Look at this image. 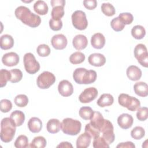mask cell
Masks as SVG:
<instances>
[{
    "label": "cell",
    "instance_id": "cell-27",
    "mask_svg": "<svg viewBox=\"0 0 148 148\" xmlns=\"http://www.w3.org/2000/svg\"><path fill=\"white\" fill-rule=\"evenodd\" d=\"M34 10L39 15H45L48 12L49 8L44 1L38 0L34 5Z\"/></svg>",
    "mask_w": 148,
    "mask_h": 148
},
{
    "label": "cell",
    "instance_id": "cell-2",
    "mask_svg": "<svg viewBox=\"0 0 148 148\" xmlns=\"http://www.w3.org/2000/svg\"><path fill=\"white\" fill-rule=\"evenodd\" d=\"M16 125L10 117H5L1 121L0 137L2 142H11L15 135Z\"/></svg>",
    "mask_w": 148,
    "mask_h": 148
},
{
    "label": "cell",
    "instance_id": "cell-50",
    "mask_svg": "<svg viewBox=\"0 0 148 148\" xmlns=\"http://www.w3.org/2000/svg\"><path fill=\"white\" fill-rule=\"evenodd\" d=\"M51 6L53 8L56 6H62L64 7L65 4V1L64 0H51L50 1Z\"/></svg>",
    "mask_w": 148,
    "mask_h": 148
},
{
    "label": "cell",
    "instance_id": "cell-28",
    "mask_svg": "<svg viewBox=\"0 0 148 148\" xmlns=\"http://www.w3.org/2000/svg\"><path fill=\"white\" fill-rule=\"evenodd\" d=\"M131 35L136 39H142L146 35L145 29L140 25H136L132 28Z\"/></svg>",
    "mask_w": 148,
    "mask_h": 148
},
{
    "label": "cell",
    "instance_id": "cell-15",
    "mask_svg": "<svg viewBox=\"0 0 148 148\" xmlns=\"http://www.w3.org/2000/svg\"><path fill=\"white\" fill-rule=\"evenodd\" d=\"M134 122V119L131 114L128 113H123L117 118V124L123 129H128L132 127Z\"/></svg>",
    "mask_w": 148,
    "mask_h": 148
},
{
    "label": "cell",
    "instance_id": "cell-46",
    "mask_svg": "<svg viewBox=\"0 0 148 148\" xmlns=\"http://www.w3.org/2000/svg\"><path fill=\"white\" fill-rule=\"evenodd\" d=\"M1 111L3 113L9 112L12 108V103L11 101L7 99H3L0 102Z\"/></svg>",
    "mask_w": 148,
    "mask_h": 148
},
{
    "label": "cell",
    "instance_id": "cell-42",
    "mask_svg": "<svg viewBox=\"0 0 148 148\" xmlns=\"http://www.w3.org/2000/svg\"><path fill=\"white\" fill-rule=\"evenodd\" d=\"M38 54L40 57H47L50 53V49L49 46L46 44L39 45L36 49Z\"/></svg>",
    "mask_w": 148,
    "mask_h": 148
},
{
    "label": "cell",
    "instance_id": "cell-40",
    "mask_svg": "<svg viewBox=\"0 0 148 148\" xmlns=\"http://www.w3.org/2000/svg\"><path fill=\"white\" fill-rule=\"evenodd\" d=\"M85 132L87 133L93 139L98 137L100 135V131L94 128L90 123H88L85 126Z\"/></svg>",
    "mask_w": 148,
    "mask_h": 148
},
{
    "label": "cell",
    "instance_id": "cell-19",
    "mask_svg": "<svg viewBox=\"0 0 148 148\" xmlns=\"http://www.w3.org/2000/svg\"><path fill=\"white\" fill-rule=\"evenodd\" d=\"M127 76L131 80L136 81L140 79L142 76V71L135 65H131L128 67L126 71Z\"/></svg>",
    "mask_w": 148,
    "mask_h": 148
},
{
    "label": "cell",
    "instance_id": "cell-45",
    "mask_svg": "<svg viewBox=\"0 0 148 148\" xmlns=\"http://www.w3.org/2000/svg\"><path fill=\"white\" fill-rule=\"evenodd\" d=\"M102 138L105 139L108 145L112 143L115 139V135L113 130H108L102 132Z\"/></svg>",
    "mask_w": 148,
    "mask_h": 148
},
{
    "label": "cell",
    "instance_id": "cell-43",
    "mask_svg": "<svg viewBox=\"0 0 148 148\" xmlns=\"http://www.w3.org/2000/svg\"><path fill=\"white\" fill-rule=\"evenodd\" d=\"M119 18L124 25H128L131 24L134 20L132 14L128 12L120 13L119 16Z\"/></svg>",
    "mask_w": 148,
    "mask_h": 148
},
{
    "label": "cell",
    "instance_id": "cell-37",
    "mask_svg": "<svg viewBox=\"0 0 148 148\" xmlns=\"http://www.w3.org/2000/svg\"><path fill=\"white\" fill-rule=\"evenodd\" d=\"M14 102L17 106L23 108L27 105L28 103V98L25 94H18L14 98Z\"/></svg>",
    "mask_w": 148,
    "mask_h": 148
},
{
    "label": "cell",
    "instance_id": "cell-31",
    "mask_svg": "<svg viewBox=\"0 0 148 148\" xmlns=\"http://www.w3.org/2000/svg\"><path fill=\"white\" fill-rule=\"evenodd\" d=\"M94 111L91 108L88 106L82 107L79 110V115L83 119L85 120H90L93 115Z\"/></svg>",
    "mask_w": 148,
    "mask_h": 148
},
{
    "label": "cell",
    "instance_id": "cell-36",
    "mask_svg": "<svg viewBox=\"0 0 148 148\" xmlns=\"http://www.w3.org/2000/svg\"><path fill=\"white\" fill-rule=\"evenodd\" d=\"M145 134V131L144 128L140 126H136L134 127L131 132V137L136 140H139L142 139V138L144 137Z\"/></svg>",
    "mask_w": 148,
    "mask_h": 148
},
{
    "label": "cell",
    "instance_id": "cell-4",
    "mask_svg": "<svg viewBox=\"0 0 148 148\" xmlns=\"http://www.w3.org/2000/svg\"><path fill=\"white\" fill-rule=\"evenodd\" d=\"M61 130L69 135H76L81 131L82 124L80 121L71 118H65L61 123Z\"/></svg>",
    "mask_w": 148,
    "mask_h": 148
},
{
    "label": "cell",
    "instance_id": "cell-6",
    "mask_svg": "<svg viewBox=\"0 0 148 148\" xmlns=\"http://www.w3.org/2000/svg\"><path fill=\"white\" fill-rule=\"evenodd\" d=\"M24 68L29 74H35L40 69V64L35 59L34 55L31 53H27L24 56Z\"/></svg>",
    "mask_w": 148,
    "mask_h": 148
},
{
    "label": "cell",
    "instance_id": "cell-1",
    "mask_svg": "<svg viewBox=\"0 0 148 148\" xmlns=\"http://www.w3.org/2000/svg\"><path fill=\"white\" fill-rule=\"evenodd\" d=\"M14 14L22 23L30 27L36 28L40 24V17L32 13L26 6H20L17 7L14 11Z\"/></svg>",
    "mask_w": 148,
    "mask_h": 148
},
{
    "label": "cell",
    "instance_id": "cell-12",
    "mask_svg": "<svg viewBox=\"0 0 148 148\" xmlns=\"http://www.w3.org/2000/svg\"><path fill=\"white\" fill-rule=\"evenodd\" d=\"M58 90L62 96L66 97L73 94V87L72 83L68 80H62L58 84Z\"/></svg>",
    "mask_w": 148,
    "mask_h": 148
},
{
    "label": "cell",
    "instance_id": "cell-20",
    "mask_svg": "<svg viewBox=\"0 0 148 148\" xmlns=\"http://www.w3.org/2000/svg\"><path fill=\"white\" fill-rule=\"evenodd\" d=\"M28 127L31 132L33 133H38L42 130V122L38 117H31L28 122Z\"/></svg>",
    "mask_w": 148,
    "mask_h": 148
},
{
    "label": "cell",
    "instance_id": "cell-30",
    "mask_svg": "<svg viewBox=\"0 0 148 148\" xmlns=\"http://www.w3.org/2000/svg\"><path fill=\"white\" fill-rule=\"evenodd\" d=\"M85 55L80 51H76L72 53L69 57V61L73 64L82 63L85 60Z\"/></svg>",
    "mask_w": 148,
    "mask_h": 148
},
{
    "label": "cell",
    "instance_id": "cell-10",
    "mask_svg": "<svg viewBox=\"0 0 148 148\" xmlns=\"http://www.w3.org/2000/svg\"><path fill=\"white\" fill-rule=\"evenodd\" d=\"M98 95V90L96 88L90 87L86 88L79 95V99L82 103H89L94 100Z\"/></svg>",
    "mask_w": 148,
    "mask_h": 148
},
{
    "label": "cell",
    "instance_id": "cell-33",
    "mask_svg": "<svg viewBox=\"0 0 148 148\" xmlns=\"http://www.w3.org/2000/svg\"><path fill=\"white\" fill-rule=\"evenodd\" d=\"M28 138L24 135L18 136L14 142V146L16 148H25L29 146Z\"/></svg>",
    "mask_w": 148,
    "mask_h": 148
},
{
    "label": "cell",
    "instance_id": "cell-39",
    "mask_svg": "<svg viewBox=\"0 0 148 148\" xmlns=\"http://www.w3.org/2000/svg\"><path fill=\"white\" fill-rule=\"evenodd\" d=\"M110 25L112 29L116 32L122 31L125 27V25L121 21L119 17H115L112 19L110 22Z\"/></svg>",
    "mask_w": 148,
    "mask_h": 148
},
{
    "label": "cell",
    "instance_id": "cell-18",
    "mask_svg": "<svg viewBox=\"0 0 148 148\" xmlns=\"http://www.w3.org/2000/svg\"><path fill=\"white\" fill-rule=\"evenodd\" d=\"M91 44L94 48L101 49L105 46V38L101 33L94 34L91 36Z\"/></svg>",
    "mask_w": 148,
    "mask_h": 148
},
{
    "label": "cell",
    "instance_id": "cell-34",
    "mask_svg": "<svg viewBox=\"0 0 148 148\" xmlns=\"http://www.w3.org/2000/svg\"><path fill=\"white\" fill-rule=\"evenodd\" d=\"M52 18L55 20H61L64 15V9L62 6H56L53 8L51 12Z\"/></svg>",
    "mask_w": 148,
    "mask_h": 148
},
{
    "label": "cell",
    "instance_id": "cell-21",
    "mask_svg": "<svg viewBox=\"0 0 148 148\" xmlns=\"http://www.w3.org/2000/svg\"><path fill=\"white\" fill-rule=\"evenodd\" d=\"M134 90L136 95L142 97H146L148 95V86L143 82H136L134 86Z\"/></svg>",
    "mask_w": 148,
    "mask_h": 148
},
{
    "label": "cell",
    "instance_id": "cell-25",
    "mask_svg": "<svg viewBox=\"0 0 148 148\" xmlns=\"http://www.w3.org/2000/svg\"><path fill=\"white\" fill-rule=\"evenodd\" d=\"M113 102H114V98L111 94H103L100 96L97 103L99 106L101 108H103L105 106H109L112 105Z\"/></svg>",
    "mask_w": 148,
    "mask_h": 148
},
{
    "label": "cell",
    "instance_id": "cell-29",
    "mask_svg": "<svg viewBox=\"0 0 148 148\" xmlns=\"http://www.w3.org/2000/svg\"><path fill=\"white\" fill-rule=\"evenodd\" d=\"M46 144L47 142L46 139L43 136H38L33 139L28 147L34 148H44L46 147Z\"/></svg>",
    "mask_w": 148,
    "mask_h": 148
},
{
    "label": "cell",
    "instance_id": "cell-24",
    "mask_svg": "<svg viewBox=\"0 0 148 148\" xmlns=\"http://www.w3.org/2000/svg\"><path fill=\"white\" fill-rule=\"evenodd\" d=\"M61 123L56 119H52L48 121L46 124V129L49 133L56 134L61 129Z\"/></svg>",
    "mask_w": 148,
    "mask_h": 148
},
{
    "label": "cell",
    "instance_id": "cell-8",
    "mask_svg": "<svg viewBox=\"0 0 148 148\" xmlns=\"http://www.w3.org/2000/svg\"><path fill=\"white\" fill-rule=\"evenodd\" d=\"M56 82V77L53 73L49 71H44L40 73L36 80L37 86L42 89L49 88Z\"/></svg>",
    "mask_w": 148,
    "mask_h": 148
},
{
    "label": "cell",
    "instance_id": "cell-35",
    "mask_svg": "<svg viewBox=\"0 0 148 148\" xmlns=\"http://www.w3.org/2000/svg\"><path fill=\"white\" fill-rule=\"evenodd\" d=\"M101 8L102 13L107 16H112L115 14V8L110 3H103Z\"/></svg>",
    "mask_w": 148,
    "mask_h": 148
},
{
    "label": "cell",
    "instance_id": "cell-11",
    "mask_svg": "<svg viewBox=\"0 0 148 148\" xmlns=\"http://www.w3.org/2000/svg\"><path fill=\"white\" fill-rule=\"evenodd\" d=\"M51 43L55 49L62 50L66 47L68 40L64 35L57 34L52 37L51 39Z\"/></svg>",
    "mask_w": 148,
    "mask_h": 148
},
{
    "label": "cell",
    "instance_id": "cell-16",
    "mask_svg": "<svg viewBox=\"0 0 148 148\" xmlns=\"http://www.w3.org/2000/svg\"><path fill=\"white\" fill-rule=\"evenodd\" d=\"M88 61L91 65L99 67L103 66L105 64L106 58L101 53H92L89 56Z\"/></svg>",
    "mask_w": 148,
    "mask_h": 148
},
{
    "label": "cell",
    "instance_id": "cell-14",
    "mask_svg": "<svg viewBox=\"0 0 148 148\" xmlns=\"http://www.w3.org/2000/svg\"><path fill=\"white\" fill-rule=\"evenodd\" d=\"M20 57L14 52H9L5 54L2 57V63L7 66H13L17 65L19 62Z\"/></svg>",
    "mask_w": 148,
    "mask_h": 148
},
{
    "label": "cell",
    "instance_id": "cell-38",
    "mask_svg": "<svg viewBox=\"0 0 148 148\" xmlns=\"http://www.w3.org/2000/svg\"><path fill=\"white\" fill-rule=\"evenodd\" d=\"M11 73V79L10 82L13 83L20 82L23 78V73L18 69H13L10 71Z\"/></svg>",
    "mask_w": 148,
    "mask_h": 148
},
{
    "label": "cell",
    "instance_id": "cell-22",
    "mask_svg": "<svg viewBox=\"0 0 148 148\" xmlns=\"http://www.w3.org/2000/svg\"><path fill=\"white\" fill-rule=\"evenodd\" d=\"M91 137L86 132L83 133L79 136L76 140L77 148H86L88 147L91 143Z\"/></svg>",
    "mask_w": 148,
    "mask_h": 148
},
{
    "label": "cell",
    "instance_id": "cell-9",
    "mask_svg": "<svg viewBox=\"0 0 148 148\" xmlns=\"http://www.w3.org/2000/svg\"><path fill=\"white\" fill-rule=\"evenodd\" d=\"M134 56L137 59L138 62L143 66H148V53L146 46L143 44H138L134 51Z\"/></svg>",
    "mask_w": 148,
    "mask_h": 148
},
{
    "label": "cell",
    "instance_id": "cell-41",
    "mask_svg": "<svg viewBox=\"0 0 148 148\" xmlns=\"http://www.w3.org/2000/svg\"><path fill=\"white\" fill-rule=\"evenodd\" d=\"M92 146L94 148H109L108 145L102 136H98L94 139Z\"/></svg>",
    "mask_w": 148,
    "mask_h": 148
},
{
    "label": "cell",
    "instance_id": "cell-51",
    "mask_svg": "<svg viewBox=\"0 0 148 148\" xmlns=\"http://www.w3.org/2000/svg\"><path fill=\"white\" fill-rule=\"evenodd\" d=\"M57 147H62V148H64V147H68V148H72L73 146L72 145H71V143L69 142H61V143H60L57 146Z\"/></svg>",
    "mask_w": 148,
    "mask_h": 148
},
{
    "label": "cell",
    "instance_id": "cell-47",
    "mask_svg": "<svg viewBox=\"0 0 148 148\" xmlns=\"http://www.w3.org/2000/svg\"><path fill=\"white\" fill-rule=\"evenodd\" d=\"M49 26L53 31H59L62 27V22L61 20H55L51 18L49 20Z\"/></svg>",
    "mask_w": 148,
    "mask_h": 148
},
{
    "label": "cell",
    "instance_id": "cell-7",
    "mask_svg": "<svg viewBox=\"0 0 148 148\" xmlns=\"http://www.w3.org/2000/svg\"><path fill=\"white\" fill-rule=\"evenodd\" d=\"M72 23L73 27L79 30L86 29L88 25V21L86 13L82 10H76L71 16Z\"/></svg>",
    "mask_w": 148,
    "mask_h": 148
},
{
    "label": "cell",
    "instance_id": "cell-13",
    "mask_svg": "<svg viewBox=\"0 0 148 148\" xmlns=\"http://www.w3.org/2000/svg\"><path fill=\"white\" fill-rule=\"evenodd\" d=\"M106 122L102 114L98 111H94L93 115L90 119V124L95 128L98 129L100 132L103 128Z\"/></svg>",
    "mask_w": 148,
    "mask_h": 148
},
{
    "label": "cell",
    "instance_id": "cell-48",
    "mask_svg": "<svg viewBox=\"0 0 148 148\" xmlns=\"http://www.w3.org/2000/svg\"><path fill=\"white\" fill-rule=\"evenodd\" d=\"M83 5L86 9L93 10L97 6V2L96 0H84L83 1Z\"/></svg>",
    "mask_w": 148,
    "mask_h": 148
},
{
    "label": "cell",
    "instance_id": "cell-3",
    "mask_svg": "<svg viewBox=\"0 0 148 148\" xmlns=\"http://www.w3.org/2000/svg\"><path fill=\"white\" fill-rule=\"evenodd\" d=\"M97 76L95 71L87 70L83 68H76L73 73V80L79 84H91L96 80Z\"/></svg>",
    "mask_w": 148,
    "mask_h": 148
},
{
    "label": "cell",
    "instance_id": "cell-49",
    "mask_svg": "<svg viewBox=\"0 0 148 148\" xmlns=\"http://www.w3.org/2000/svg\"><path fill=\"white\" fill-rule=\"evenodd\" d=\"M135 145L132 142L130 141L120 143L116 146V147L117 148H135Z\"/></svg>",
    "mask_w": 148,
    "mask_h": 148
},
{
    "label": "cell",
    "instance_id": "cell-17",
    "mask_svg": "<svg viewBox=\"0 0 148 148\" xmlns=\"http://www.w3.org/2000/svg\"><path fill=\"white\" fill-rule=\"evenodd\" d=\"M72 44L75 49L77 50H81L85 49L88 45L87 37L82 34L76 35L72 40Z\"/></svg>",
    "mask_w": 148,
    "mask_h": 148
},
{
    "label": "cell",
    "instance_id": "cell-44",
    "mask_svg": "<svg viewBox=\"0 0 148 148\" xmlns=\"http://www.w3.org/2000/svg\"><path fill=\"white\" fill-rule=\"evenodd\" d=\"M136 117L139 121H145L148 117V109L147 107L139 108L137 109Z\"/></svg>",
    "mask_w": 148,
    "mask_h": 148
},
{
    "label": "cell",
    "instance_id": "cell-5",
    "mask_svg": "<svg viewBox=\"0 0 148 148\" xmlns=\"http://www.w3.org/2000/svg\"><path fill=\"white\" fill-rule=\"evenodd\" d=\"M118 102L120 105L131 112L136 110L140 106V102L138 99L124 93L119 95Z\"/></svg>",
    "mask_w": 148,
    "mask_h": 148
},
{
    "label": "cell",
    "instance_id": "cell-32",
    "mask_svg": "<svg viewBox=\"0 0 148 148\" xmlns=\"http://www.w3.org/2000/svg\"><path fill=\"white\" fill-rule=\"evenodd\" d=\"M11 79L10 72L5 69H2L0 71V86L3 87L6 85L8 81H10Z\"/></svg>",
    "mask_w": 148,
    "mask_h": 148
},
{
    "label": "cell",
    "instance_id": "cell-23",
    "mask_svg": "<svg viewBox=\"0 0 148 148\" xmlns=\"http://www.w3.org/2000/svg\"><path fill=\"white\" fill-rule=\"evenodd\" d=\"M14 45V39L9 34H5L0 38V46L3 50H8L13 47Z\"/></svg>",
    "mask_w": 148,
    "mask_h": 148
},
{
    "label": "cell",
    "instance_id": "cell-26",
    "mask_svg": "<svg viewBox=\"0 0 148 148\" xmlns=\"http://www.w3.org/2000/svg\"><path fill=\"white\" fill-rule=\"evenodd\" d=\"M10 118L14 121L16 127H19L21 126L24 122L25 114L22 111L16 110L12 112Z\"/></svg>",
    "mask_w": 148,
    "mask_h": 148
}]
</instances>
